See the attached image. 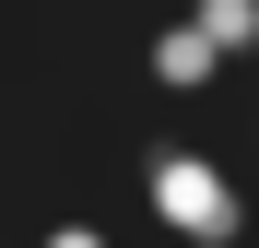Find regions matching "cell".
Returning <instances> with one entry per match:
<instances>
[{"label":"cell","instance_id":"cell-1","mask_svg":"<svg viewBox=\"0 0 259 248\" xmlns=\"http://www.w3.org/2000/svg\"><path fill=\"white\" fill-rule=\"evenodd\" d=\"M142 201L177 248H247V225H259L247 189L224 178V154H200V142H142Z\"/></svg>","mask_w":259,"mask_h":248},{"label":"cell","instance_id":"cell-2","mask_svg":"<svg viewBox=\"0 0 259 248\" xmlns=\"http://www.w3.org/2000/svg\"><path fill=\"white\" fill-rule=\"evenodd\" d=\"M142 71L165 83V95H212V83H224L236 59H224V48H212V36H200V24L177 12V24H153V48H142Z\"/></svg>","mask_w":259,"mask_h":248},{"label":"cell","instance_id":"cell-3","mask_svg":"<svg viewBox=\"0 0 259 248\" xmlns=\"http://www.w3.org/2000/svg\"><path fill=\"white\" fill-rule=\"evenodd\" d=\"M189 24H200L224 59H259V0H189Z\"/></svg>","mask_w":259,"mask_h":248},{"label":"cell","instance_id":"cell-4","mask_svg":"<svg viewBox=\"0 0 259 248\" xmlns=\"http://www.w3.org/2000/svg\"><path fill=\"white\" fill-rule=\"evenodd\" d=\"M35 248H118V236H106L95 213H59V225H48V236H35Z\"/></svg>","mask_w":259,"mask_h":248}]
</instances>
